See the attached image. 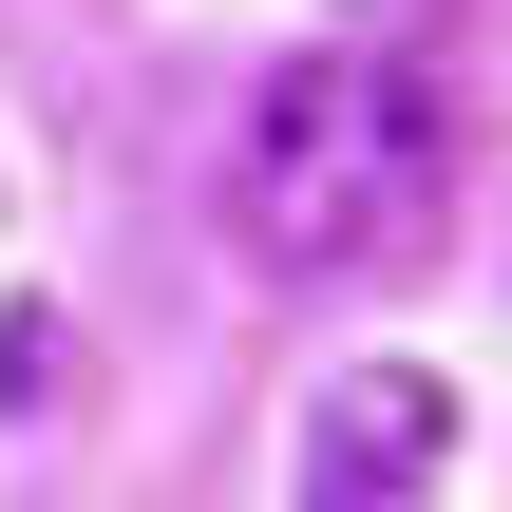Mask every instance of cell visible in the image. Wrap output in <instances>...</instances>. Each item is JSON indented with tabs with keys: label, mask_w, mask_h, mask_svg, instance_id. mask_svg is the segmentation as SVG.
Instances as JSON below:
<instances>
[{
	"label": "cell",
	"mask_w": 512,
	"mask_h": 512,
	"mask_svg": "<svg viewBox=\"0 0 512 512\" xmlns=\"http://www.w3.org/2000/svg\"><path fill=\"white\" fill-rule=\"evenodd\" d=\"M437 171H456V114L418 57H285L228 133V228L266 266H380L437 228Z\"/></svg>",
	"instance_id": "6da1fadb"
},
{
	"label": "cell",
	"mask_w": 512,
	"mask_h": 512,
	"mask_svg": "<svg viewBox=\"0 0 512 512\" xmlns=\"http://www.w3.org/2000/svg\"><path fill=\"white\" fill-rule=\"evenodd\" d=\"M456 456V380L437 361H342L304 399V456H285V512H418Z\"/></svg>",
	"instance_id": "7a4b0ae2"
}]
</instances>
